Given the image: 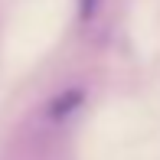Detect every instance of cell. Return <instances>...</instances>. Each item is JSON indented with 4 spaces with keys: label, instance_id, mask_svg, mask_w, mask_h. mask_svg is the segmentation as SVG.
Masks as SVG:
<instances>
[{
    "label": "cell",
    "instance_id": "1",
    "mask_svg": "<svg viewBox=\"0 0 160 160\" xmlns=\"http://www.w3.org/2000/svg\"><path fill=\"white\" fill-rule=\"evenodd\" d=\"M78 101H82V88H65L59 98L52 101V105H49V118H65V114H72L78 108Z\"/></svg>",
    "mask_w": 160,
    "mask_h": 160
},
{
    "label": "cell",
    "instance_id": "2",
    "mask_svg": "<svg viewBox=\"0 0 160 160\" xmlns=\"http://www.w3.org/2000/svg\"><path fill=\"white\" fill-rule=\"evenodd\" d=\"M98 7H101V0H78V17L88 23V20L98 13Z\"/></svg>",
    "mask_w": 160,
    "mask_h": 160
}]
</instances>
